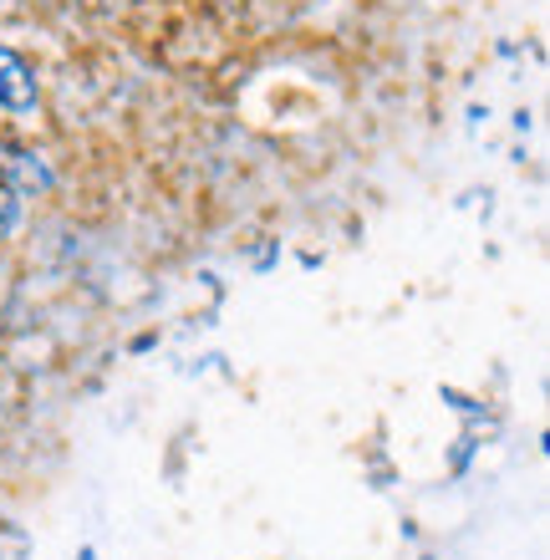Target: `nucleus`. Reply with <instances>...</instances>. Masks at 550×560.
<instances>
[{"instance_id":"1","label":"nucleus","mask_w":550,"mask_h":560,"mask_svg":"<svg viewBox=\"0 0 550 560\" xmlns=\"http://www.w3.org/2000/svg\"><path fill=\"white\" fill-rule=\"evenodd\" d=\"M0 184L15 194V199H36L57 184L51 163L36 153V148H15V143H0Z\"/></svg>"},{"instance_id":"2","label":"nucleus","mask_w":550,"mask_h":560,"mask_svg":"<svg viewBox=\"0 0 550 560\" xmlns=\"http://www.w3.org/2000/svg\"><path fill=\"white\" fill-rule=\"evenodd\" d=\"M0 107L11 113V118H31L36 107H42V92H36V72H31V61L15 51V46L0 42Z\"/></svg>"},{"instance_id":"3","label":"nucleus","mask_w":550,"mask_h":560,"mask_svg":"<svg viewBox=\"0 0 550 560\" xmlns=\"http://www.w3.org/2000/svg\"><path fill=\"white\" fill-rule=\"evenodd\" d=\"M15 224H21V199H15V194L0 184V240L11 235Z\"/></svg>"}]
</instances>
